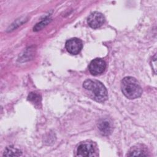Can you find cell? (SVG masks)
I'll use <instances>...</instances> for the list:
<instances>
[{"mask_svg":"<svg viewBox=\"0 0 157 157\" xmlns=\"http://www.w3.org/2000/svg\"><path fill=\"white\" fill-rule=\"evenodd\" d=\"M121 89L123 94L131 99L140 97L142 93V89L139 82L130 76L123 78L121 82Z\"/></svg>","mask_w":157,"mask_h":157,"instance_id":"6da1fadb","label":"cell"},{"mask_svg":"<svg viewBox=\"0 0 157 157\" xmlns=\"http://www.w3.org/2000/svg\"><path fill=\"white\" fill-rule=\"evenodd\" d=\"M83 86L86 90L90 91L93 95L95 101L103 102L108 98L107 91L104 85L97 80L87 79L83 84Z\"/></svg>","mask_w":157,"mask_h":157,"instance_id":"7a4b0ae2","label":"cell"},{"mask_svg":"<svg viewBox=\"0 0 157 157\" xmlns=\"http://www.w3.org/2000/svg\"><path fill=\"white\" fill-rule=\"evenodd\" d=\"M88 68L92 75H100L104 72L106 68V63L101 58H95L91 61Z\"/></svg>","mask_w":157,"mask_h":157,"instance_id":"3957f363","label":"cell"},{"mask_svg":"<svg viewBox=\"0 0 157 157\" xmlns=\"http://www.w3.org/2000/svg\"><path fill=\"white\" fill-rule=\"evenodd\" d=\"M65 45L67 51L72 55H77L79 53L83 47L82 40L76 37L67 40Z\"/></svg>","mask_w":157,"mask_h":157,"instance_id":"277c9868","label":"cell"},{"mask_svg":"<svg viewBox=\"0 0 157 157\" xmlns=\"http://www.w3.org/2000/svg\"><path fill=\"white\" fill-rule=\"evenodd\" d=\"M105 21L104 16L100 12H94L91 13L88 18V23L92 28H98L101 27Z\"/></svg>","mask_w":157,"mask_h":157,"instance_id":"5b68a950","label":"cell"},{"mask_svg":"<svg viewBox=\"0 0 157 157\" xmlns=\"http://www.w3.org/2000/svg\"><path fill=\"white\" fill-rule=\"evenodd\" d=\"M94 153V148L90 142L80 144L77 150V155L80 156H92Z\"/></svg>","mask_w":157,"mask_h":157,"instance_id":"8992f818","label":"cell"},{"mask_svg":"<svg viewBox=\"0 0 157 157\" xmlns=\"http://www.w3.org/2000/svg\"><path fill=\"white\" fill-rule=\"evenodd\" d=\"M98 128L100 131L104 135H109L112 131V127L110 123L107 120H102L99 122Z\"/></svg>","mask_w":157,"mask_h":157,"instance_id":"52a82bcc","label":"cell"},{"mask_svg":"<svg viewBox=\"0 0 157 157\" xmlns=\"http://www.w3.org/2000/svg\"><path fill=\"white\" fill-rule=\"evenodd\" d=\"M146 151L142 148L141 147H133L130 151H129V153L128 154V156H147V154L145 153Z\"/></svg>","mask_w":157,"mask_h":157,"instance_id":"ba28073f","label":"cell"},{"mask_svg":"<svg viewBox=\"0 0 157 157\" xmlns=\"http://www.w3.org/2000/svg\"><path fill=\"white\" fill-rule=\"evenodd\" d=\"M21 155V151L20 150L11 146L7 147L3 154V156H18Z\"/></svg>","mask_w":157,"mask_h":157,"instance_id":"9c48e42d","label":"cell"},{"mask_svg":"<svg viewBox=\"0 0 157 157\" xmlns=\"http://www.w3.org/2000/svg\"><path fill=\"white\" fill-rule=\"evenodd\" d=\"M28 99L31 102L34 103V104H39L41 100V97L40 95L39 94H37L36 93H31L28 95Z\"/></svg>","mask_w":157,"mask_h":157,"instance_id":"30bf717a","label":"cell"},{"mask_svg":"<svg viewBox=\"0 0 157 157\" xmlns=\"http://www.w3.org/2000/svg\"><path fill=\"white\" fill-rule=\"evenodd\" d=\"M50 19L49 18H47L45 19L44 20L42 21L41 22L37 23L34 27V31H37L39 30H40L42 28H43L45 26H46L50 21Z\"/></svg>","mask_w":157,"mask_h":157,"instance_id":"8fae6325","label":"cell"}]
</instances>
